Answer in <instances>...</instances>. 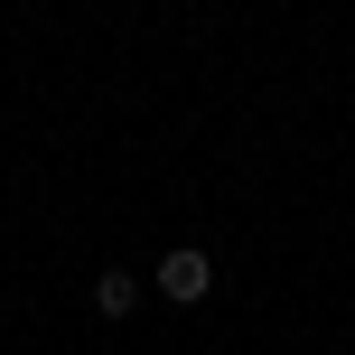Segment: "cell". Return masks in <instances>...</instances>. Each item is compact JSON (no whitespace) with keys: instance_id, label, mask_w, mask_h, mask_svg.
I'll list each match as a JSON object with an SVG mask.
<instances>
[{"instance_id":"obj_1","label":"cell","mask_w":355,"mask_h":355,"mask_svg":"<svg viewBox=\"0 0 355 355\" xmlns=\"http://www.w3.org/2000/svg\"><path fill=\"white\" fill-rule=\"evenodd\" d=\"M150 290H159L168 309H196V300H206V290H215V262H206V252H196V243H178L168 262L150 271Z\"/></svg>"},{"instance_id":"obj_2","label":"cell","mask_w":355,"mask_h":355,"mask_svg":"<svg viewBox=\"0 0 355 355\" xmlns=\"http://www.w3.org/2000/svg\"><path fill=\"white\" fill-rule=\"evenodd\" d=\"M94 309L103 318H131L141 309V271H94Z\"/></svg>"}]
</instances>
